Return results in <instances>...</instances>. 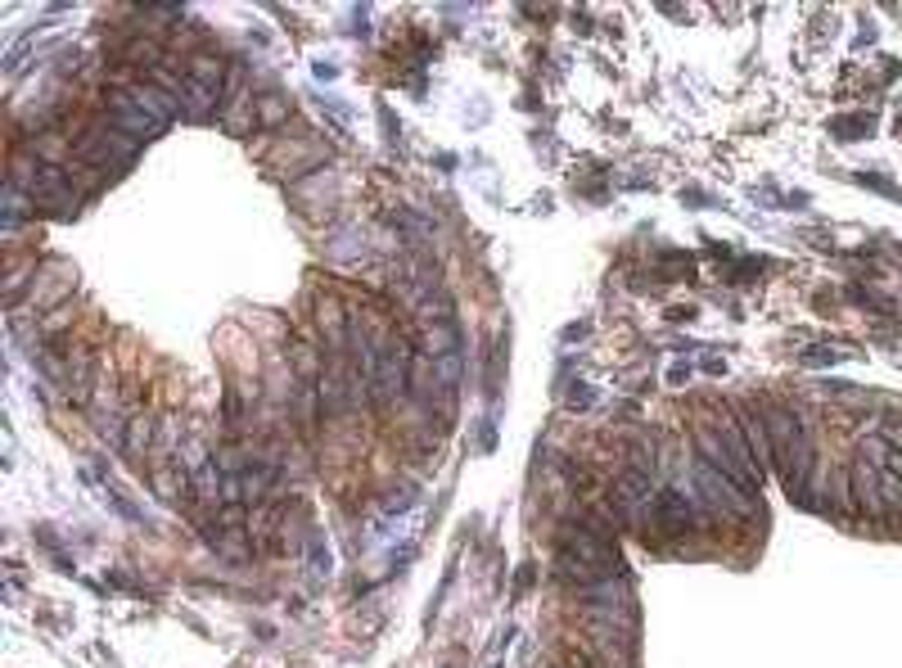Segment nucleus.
I'll use <instances>...</instances> for the list:
<instances>
[{
	"instance_id": "f257e3e1",
	"label": "nucleus",
	"mask_w": 902,
	"mask_h": 668,
	"mask_svg": "<svg viewBox=\"0 0 902 668\" xmlns=\"http://www.w3.org/2000/svg\"><path fill=\"white\" fill-rule=\"evenodd\" d=\"M619 547H613V538L587 529V524H568V529H559V547H555V569H559V579L568 583H596V579H613V574H623V564H619Z\"/></svg>"
},
{
	"instance_id": "f03ea898",
	"label": "nucleus",
	"mask_w": 902,
	"mask_h": 668,
	"mask_svg": "<svg viewBox=\"0 0 902 668\" xmlns=\"http://www.w3.org/2000/svg\"><path fill=\"white\" fill-rule=\"evenodd\" d=\"M691 480H695V497H699V506L708 510V515H722V519H740V524H749L753 515H758V497L745 488V484H736L731 474H722V470H714L708 461H691Z\"/></svg>"
},
{
	"instance_id": "7ed1b4c3",
	"label": "nucleus",
	"mask_w": 902,
	"mask_h": 668,
	"mask_svg": "<svg viewBox=\"0 0 902 668\" xmlns=\"http://www.w3.org/2000/svg\"><path fill=\"white\" fill-rule=\"evenodd\" d=\"M77 159L95 163V168H109V163H131L135 159V140L127 131H118L113 122H100L90 127L81 140H77Z\"/></svg>"
},
{
	"instance_id": "20e7f679",
	"label": "nucleus",
	"mask_w": 902,
	"mask_h": 668,
	"mask_svg": "<svg viewBox=\"0 0 902 668\" xmlns=\"http://www.w3.org/2000/svg\"><path fill=\"white\" fill-rule=\"evenodd\" d=\"M704 515H708V510L699 506V497H686L682 488H659V497H654V519H659L669 534L699 529Z\"/></svg>"
},
{
	"instance_id": "39448f33",
	"label": "nucleus",
	"mask_w": 902,
	"mask_h": 668,
	"mask_svg": "<svg viewBox=\"0 0 902 668\" xmlns=\"http://www.w3.org/2000/svg\"><path fill=\"white\" fill-rule=\"evenodd\" d=\"M95 379H100V357H95L90 344H73V348H68V362H64V375H59L64 394H68L73 402H90Z\"/></svg>"
},
{
	"instance_id": "423d86ee",
	"label": "nucleus",
	"mask_w": 902,
	"mask_h": 668,
	"mask_svg": "<svg viewBox=\"0 0 902 668\" xmlns=\"http://www.w3.org/2000/svg\"><path fill=\"white\" fill-rule=\"evenodd\" d=\"M316 325L325 334V348L335 357H348V348H352V308H344L339 299L320 294L316 299Z\"/></svg>"
},
{
	"instance_id": "0eeeda50",
	"label": "nucleus",
	"mask_w": 902,
	"mask_h": 668,
	"mask_svg": "<svg viewBox=\"0 0 902 668\" xmlns=\"http://www.w3.org/2000/svg\"><path fill=\"white\" fill-rule=\"evenodd\" d=\"M654 497H659V488H654V474H645V470H628L623 480H619V488H613V502H619V515L623 519H645L650 510H654Z\"/></svg>"
},
{
	"instance_id": "6e6552de",
	"label": "nucleus",
	"mask_w": 902,
	"mask_h": 668,
	"mask_svg": "<svg viewBox=\"0 0 902 668\" xmlns=\"http://www.w3.org/2000/svg\"><path fill=\"white\" fill-rule=\"evenodd\" d=\"M109 122H113L118 131H127L131 140H135V136H154V131H163V122H154L145 109H140V105L131 100L127 90H113V95H109Z\"/></svg>"
},
{
	"instance_id": "1a4fd4ad",
	"label": "nucleus",
	"mask_w": 902,
	"mask_h": 668,
	"mask_svg": "<svg viewBox=\"0 0 902 668\" xmlns=\"http://www.w3.org/2000/svg\"><path fill=\"white\" fill-rule=\"evenodd\" d=\"M163 77V73H159ZM167 86H172V95H176V105L189 114V118H208L213 109H217V90H208L204 82H195V77H181V82H172V77H163Z\"/></svg>"
},
{
	"instance_id": "9d476101",
	"label": "nucleus",
	"mask_w": 902,
	"mask_h": 668,
	"mask_svg": "<svg viewBox=\"0 0 902 668\" xmlns=\"http://www.w3.org/2000/svg\"><path fill=\"white\" fill-rule=\"evenodd\" d=\"M127 95H131V100L145 109L154 122H172V118H176V95H172V90H159V86H150V82H131Z\"/></svg>"
},
{
	"instance_id": "9b49d317",
	"label": "nucleus",
	"mask_w": 902,
	"mask_h": 668,
	"mask_svg": "<svg viewBox=\"0 0 902 668\" xmlns=\"http://www.w3.org/2000/svg\"><path fill=\"white\" fill-rule=\"evenodd\" d=\"M150 439H154V420H150L145 411H135V416L127 420V439H122V452H127L131 461H140V456H145V448H150Z\"/></svg>"
},
{
	"instance_id": "f8f14e48",
	"label": "nucleus",
	"mask_w": 902,
	"mask_h": 668,
	"mask_svg": "<svg viewBox=\"0 0 902 668\" xmlns=\"http://www.w3.org/2000/svg\"><path fill=\"white\" fill-rule=\"evenodd\" d=\"M185 77H195V82H204L208 90H221L226 64H221L217 55H195V60H189V68H185Z\"/></svg>"
},
{
	"instance_id": "ddd939ff",
	"label": "nucleus",
	"mask_w": 902,
	"mask_h": 668,
	"mask_svg": "<svg viewBox=\"0 0 902 668\" xmlns=\"http://www.w3.org/2000/svg\"><path fill=\"white\" fill-rule=\"evenodd\" d=\"M284 114H290V105H284V100H262V109H258L262 122H280Z\"/></svg>"
},
{
	"instance_id": "4468645a",
	"label": "nucleus",
	"mask_w": 902,
	"mask_h": 668,
	"mask_svg": "<svg viewBox=\"0 0 902 668\" xmlns=\"http://www.w3.org/2000/svg\"><path fill=\"white\" fill-rule=\"evenodd\" d=\"M591 402H596L591 389H574V394H568V407H591Z\"/></svg>"
},
{
	"instance_id": "2eb2a0df",
	"label": "nucleus",
	"mask_w": 902,
	"mask_h": 668,
	"mask_svg": "<svg viewBox=\"0 0 902 668\" xmlns=\"http://www.w3.org/2000/svg\"><path fill=\"white\" fill-rule=\"evenodd\" d=\"M669 379H673V385H686V379H691V366H682V362H677V366L669 370Z\"/></svg>"
}]
</instances>
